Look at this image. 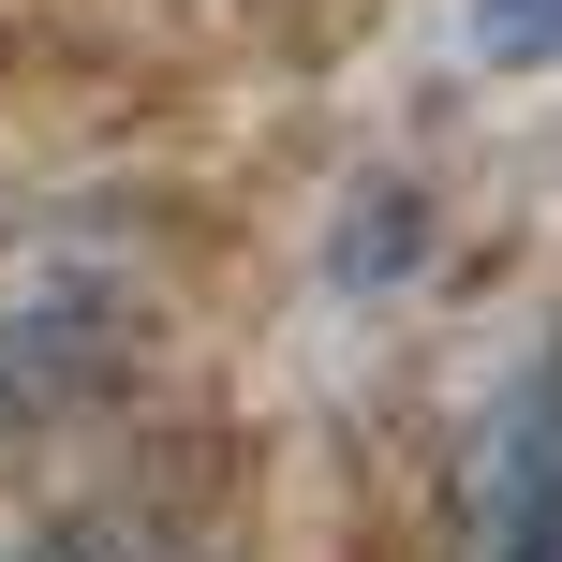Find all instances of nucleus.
<instances>
[{"label": "nucleus", "instance_id": "nucleus-1", "mask_svg": "<svg viewBox=\"0 0 562 562\" xmlns=\"http://www.w3.org/2000/svg\"><path fill=\"white\" fill-rule=\"evenodd\" d=\"M119 311H134V281H119V267H89L75 237H15V252H0V400L89 385L104 340H119Z\"/></svg>", "mask_w": 562, "mask_h": 562}, {"label": "nucleus", "instance_id": "nucleus-2", "mask_svg": "<svg viewBox=\"0 0 562 562\" xmlns=\"http://www.w3.org/2000/svg\"><path fill=\"white\" fill-rule=\"evenodd\" d=\"M488 562H562V370H533L488 445Z\"/></svg>", "mask_w": 562, "mask_h": 562}, {"label": "nucleus", "instance_id": "nucleus-3", "mask_svg": "<svg viewBox=\"0 0 562 562\" xmlns=\"http://www.w3.org/2000/svg\"><path fill=\"white\" fill-rule=\"evenodd\" d=\"M474 45L488 59H562V0H474Z\"/></svg>", "mask_w": 562, "mask_h": 562}, {"label": "nucleus", "instance_id": "nucleus-4", "mask_svg": "<svg viewBox=\"0 0 562 562\" xmlns=\"http://www.w3.org/2000/svg\"><path fill=\"white\" fill-rule=\"evenodd\" d=\"M45 562H134V533H59Z\"/></svg>", "mask_w": 562, "mask_h": 562}]
</instances>
